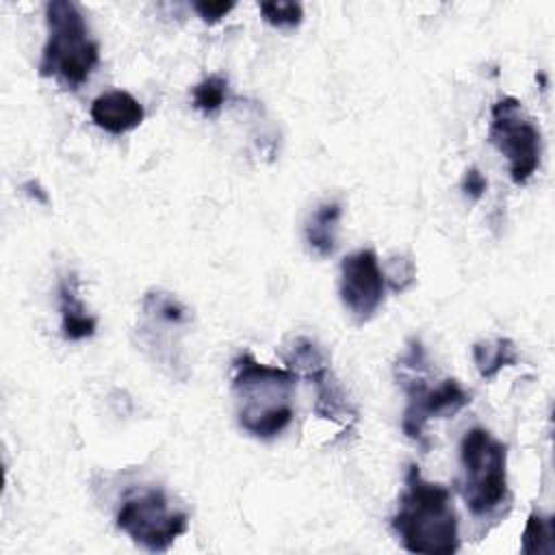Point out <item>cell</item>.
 Masks as SVG:
<instances>
[{
  "label": "cell",
  "instance_id": "cell-21",
  "mask_svg": "<svg viewBox=\"0 0 555 555\" xmlns=\"http://www.w3.org/2000/svg\"><path fill=\"white\" fill-rule=\"evenodd\" d=\"M24 189H26V193H28L30 197H35V195H37V199H39L41 204H48V195H46V193H41V189H39V184H37L35 180L24 182Z\"/></svg>",
  "mask_w": 555,
  "mask_h": 555
},
{
  "label": "cell",
  "instance_id": "cell-9",
  "mask_svg": "<svg viewBox=\"0 0 555 555\" xmlns=\"http://www.w3.org/2000/svg\"><path fill=\"white\" fill-rule=\"evenodd\" d=\"M189 310L171 293L150 291L143 295L141 323L137 327L139 338L152 358L173 373L176 366H182L176 349L180 347L178 336L189 325Z\"/></svg>",
  "mask_w": 555,
  "mask_h": 555
},
{
  "label": "cell",
  "instance_id": "cell-18",
  "mask_svg": "<svg viewBox=\"0 0 555 555\" xmlns=\"http://www.w3.org/2000/svg\"><path fill=\"white\" fill-rule=\"evenodd\" d=\"M384 275H386V284H390V288L395 293H403L408 286H412L416 271H414L412 260L395 258V260H390L388 271H384Z\"/></svg>",
  "mask_w": 555,
  "mask_h": 555
},
{
  "label": "cell",
  "instance_id": "cell-16",
  "mask_svg": "<svg viewBox=\"0 0 555 555\" xmlns=\"http://www.w3.org/2000/svg\"><path fill=\"white\" fill-rule=\"evenodd\" d=\"M228 98V78L221 74H210L193 87V106L204 115L217 113Z\"/></svg>",
  "mask_w": 555,
  "mask_h": 555
},
{
  "label": "cell",
  "instance_id": "cell-10",
  "mask_svg": "<svg viewBox=\"0 0 555 555\" xmlns=\"http://www.w3.org/2000/svg\"><path fill=\"white\" fill-rule=\"evenodd\" d=\"M386 297V275L373 249H358L340 262V301L362 325L375 317Z\"/></svg>",
  "mask_w": 555,
  "mask_h": 555
},
{
  "label": "cell",
  "instance_id": "cell-6",
  "mask_svg": "<svg viewBox=\"0 0 555 555\" xmlns=\"http://www.w3.org/2000/svg\"><path fill=\"white\" fill-rule=\"evenodd\" d=\"M488 139L507 158L512 182H529L540 167L542 134L518 98L505 95L492 106Z\"/></svg>",
  "mask_w": 555,
  "mask_h": 555
},
{
  "label": "cell",
  "instance_id": "cell-15",
  "mask_svg": "<svg viewBox=\"0 0 555 555\" xmlns=\"http://www.w3.org/2000/svg\"><path fill=\"white\" fill-rule=\"evenodd\" d=\"M522 553L535 555L553 553V520L542 516L540 512H531L522 531Z\"/></svg>",
  "mask_w": 555,
  "mask_h": 555
},
{
  "label": "cell",
  "instance_id": "cell-4",
  "mask_svg": "<svg viewBox=\"0 0 555 555\" xmlns=\"http://www.w3.org/2000/svg\"><path fill=\"white\" fill-rule=\"evenodd\" d=\"M395 373L408 399L401 429L410 440L427 449L429 447L425 440L427 421L460 412L470 403V395L460 386L457 379L447 377L436 386L429 384V366H427V358L421 340H410L405 353L397 360Z\"/></svg>",
  "mask_w": 555,
  "mask_h": 555
},
{
  "label": "cell",
  "instance_id": "cell-2",
  "mask_svg": "<svg viewBox=\"0 0 555 555\" xmlns=\"http://www.w3.org/2000/svg\"><path fill=\"white\" fill-rule=\"evenodd\" d=\"M301 377L291 369L258 362L249 351L232 360V390L238 399V425L262 440L282 434L293 412V390Z\"/></svg>",
  "mask_w": 555,
  "mask_h": 555
},
{
  "label": "cell",
  "instance_id": "cell-1",
  "mask_svg": "<svg viewBox=\"0 0 555 555\" xmlns=\"http://www.w3.org/2000/svg\"><path fill=\"white\" fill-rule=\"evenodd\" d=\"M390 525L401 546L410 553L451 555L460 548L451 490L442 483L427 481L416 464H410L405 473V488Z\"/></svg>",
  "mask_w": 555,
  "mask_h": 555
},
{
  "label": "cell",
  "instance_id": "cell-13",
  "mask_svg": "<svg viewBox=\"0 0 555 555\" xmlns=\"http://www.w3.org/2000/svg\"><path fill=\"white\" fill-rule=\"evenodd\" d=\"M340 217H343V208L338 202H323L306 219V228H304L306 243L317 256L325 258L334 254Z\"/></svg>",
  "mask_w": 555,
  "mask_h": 555
},
{
  "label": "cell",
  "instance_id": "cell-20",
  "mask_svg": "<svg viewBox=\"0 0 555 555\" xmlns=\"http://www.w3.org/2000/svg\"><path fill=\"white\" fill-rule=\"evenodd\" d=\"M462 191L470 197V199H479L483 195V191L488 189V180L483 178V173L477 169V167H470L464 171V178H462Z\"/></svg>",
  "mask_w": 555,
  "mask_h": 555
},
{
  "label": "cell",
  "instance_id": "cell-7",
  "mask_svg": "<svg viewBox=\"0 0 555 555\" xmlns=\"http://www.w3.org/2000/svg\"><path fill=\"white\" fill-rule=\"evenodd\" d=\"M117 527L139 546L163 553L189 529L186 512L173 509L160 488L128 496L117 512Z\"/></svg>",
  "mask_w": 555,
  "mask_h": 555
},
{
  "label": "cell",
  "instance_id": "cell-14",
  "mask_svg": "<svg viewBox=\"0 0 555 555\" xmlns=\"http://www.w3.org/2000/svg\"><path fill=\"white\" fill-rule=\"evenodd\" d=\"M473 362L483 379H492L503 366H514L518 362V351L509 338L479 340L473 345Z\"/></svg>",
  "mask_w": 555,
  "mask_h": 555
},
{
  "label": "cell",
  "instance_id": "cell-3",
  "mask_svg": "<svg viewBox=\"0 0 555 555\" xmlns=\"http://www.w3.org/2000/svg\"><path fill=\"white\" fill-rule=\"evenodd\" d=\"M46 26L48 41L41 50L39 74L78 89L100 63V43L91 37L82 11L72 0H50Z\"/></svg>",
  "mask_w": 555,
  "mask_h": 555
},
{
  "label": "cell",
  "instance_id": "cell-17",
  "mask_svg": "<svg viewBox=\"0 0 555 555\" xmlns=\"http://www.w3.org/2000/svg\"><path fill=\"white\" fill-rule=\"evenodd\" d=\"M258 9L262 20L275 28H295L304 20V7L299 2L269 0V2H260Z\"/></svg>",
  "mask_w": 555,
  "mask_h": 555
},
{
  "label": "cell",
  "instance_id": "cell-11",
  "mask_svg": "<svg viewBox=\"0 0 555 555\" xmlns=\"http://www.w3.org/2000/svg\"><path fill=\"white\" fill-rule=\"evenodd\" d=\"M91 119L98 128L111 134H124L141 126L145 111L141 102L121 89L106 91L91 102Z\"/></svg>",
  "mask_w": 555,
  "mask_h": 555
},
{
  "label": "cell",
  "instance_id": "cell-5",
  "mask_svg": "<svg viewBox=\"0 0 555 555\" xmlns=\"http://www.w3.org/2000/svg\"><path fill=\"white\" fill-rule=\"evenodd\" d=\"M462 496L475 516H488L507 501V447L488 429L473 427L460 440Z\"/></svg>",
  "mask_w": 555,
  "mask_h": 555
},
{
  "label": "cell",
  "instance_id": "cell-19",
  "mask_svg": "<svg viewBox=\"0 0 555 555\" xmlns=\"http://www.w3.org/2000/svg\"><path fill=\"white\" fill-rule=\"evenodd\" d=\"M236 4L234 2H225V0H197L193 2L195 13L206 22V24H217L221 22V17H225Z\"/></svg>",
  "mask_w": 555,
  "mask_h": 555
},
{
  "label": "cell",
  "instance_id": "cell-8",
  "mask_svg": "<svg viewBox=\"0 0 555 555\" xmlns=\"http://www.w3.org/2000/svg\"><path fill=\"white\" fill-rule=\"evenodd\" d=\"M286 369L295 371L299 377L310 379L317 390L314 399V414L334 421L347 429H351L358 421V410L349 401L347 392L334 377L330 369L327 353L308 336L293 338L286 349L280 351Z\"/></svg>",
  "mask_w": 555,
  "mask_h": 555
},
{
  "label": "cell",
  "instance_id": "cell-12",
  "mask_svg": "<svg viewBox=\"0 0 555 555\" xmlns=\"http://www.w3.org/2000/svg\"><path fill=\"white\" fill-rule=\"evenodd\" d=\"M78 275L74 271L65 273L59 280V310H61V332L69 343H78L91 338L98 330L95 317L87 312L85 301L78 293Z\"/></svg>",
  "mask_w": 555,
  "mask_h": 555
}]
</instances>
